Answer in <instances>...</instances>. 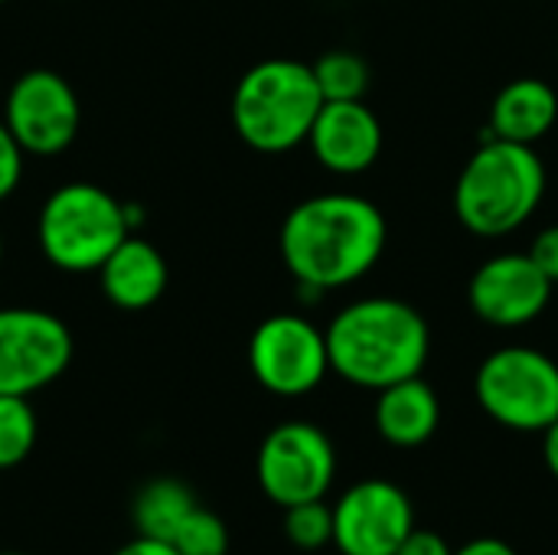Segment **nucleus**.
Here are the masks:
<instances>
[{
	"instance_id": "obj_1",
	"label": "nucleus",
	"mask_w": 558,
	"mask_h": 555,
	"mask_svg": "<svg viewBox=\"0 0 558 555\" xmlns=\"http://www.w3.org/2000/svg\"><path fill=\"white\" fill-rule=\"evenodd\" d=\"M386 249V219L353 193H324L298 203L281 226V258L311 291L360 281Z\"/></svg>"
},
{
	"instance_id": "obj_2",
	"label": "nucleus",
	"mask_w": 558,
	"mask_h": 555,
	"mask_svg": "<svg viewBox=\"0 0 558 555\" xmlns=\"http://www.w3.org/2000/svg\"><path fill=\"white\" fill-rule=\"evenodd\" d=\"M324 337L330 373L373 393L422 376L432 350L425 317L396 298H366L343 307Z\"/></svg>"
},
{
	"instance_id": "obj_3",
	"label": "nucleus",
	"mask_w": 558,
	"mask_h": 555,
	"mask_svg": "<svg viewBox=\"0 0 558 555\" xmlns=\"http://www.w3.org/2000/svg\"><path fill=\"white\" fill-rule=\"evenodd\" d=\"M546 167L530 144L487 137L464 164L454 186V213L474 236L517 232L543 203Z\"/></svg>"
},
{
	"instance_id": "obj_4",
	"label": "nucleus",
	"mask_w": 558,
	"mask_h": 555,
	"mask_svg": "<svg viewBox=\"0 0 558 555\" xmlns=\"http://www.w3.org/2000/svg\"><path fill=\"white\" fill-rule=\"evenodd\" d=\"M320 108L324 95L314 69L298 59H265L252 65L232 92L235 134L262 154L304 144Z\"/></svg>"
},
{
	"instance_id": "obj_5",
	"label": "nucleus",
	"mask_w": 558,
	"mask_h": 555,
	"mask_svg": "<svg viewBox=\"0 0 558 555\" xmlns=\"http://www.w3.org/2000/svg\"><path fill=\"white\" fill-rule=\"evenodd\" d=\"M131 236L124 203L95 183H65L46 196L36 239L43 255L72 275H88L105 265V258Z\"/></svg>"
},
{
	"instance_id": "obj_6",
	"label": "nucleus",
	"mask_w": 558,
	"mask_h": 555,
	"mask_svg": "<svg viewBox=\"0 0 558 555\" xmlns=\"http://www.w3.org/2000/svg\"><path fill=\"white\" fill-rule=\"evenodd\" d=\"M474 393L504 429L546 432L558 419V363L533 347H504L481 363Z\"/></svg>"
},
{
	"instance_id": "obj_7",
	"label": "nucleus",
	"mask_w": 558,
	"mask_h": 555,
	"mask_svg": "<svg viewBox=\"0 0 558 555\" xmlns=\"http://www.w3.org/2000/svg\"><path fill=\"white\" fill-rule=\"evenodd\" d=\"M262 494L284 507L324 500L337 478V451L324 429L311 422H284L271 429L255 461Z\"/></svg>"
},
{
	"instance_id": "obj_8",
	"label": "nucleus",
	"mask_w": 558,
	"mask_h": 555,
	"mask_svg": "<svg viewBox=\"0 0 558 555\" xmlns=\"http://www.w3.org/2000/svg\"><path fill=\"white\" fill-rule=\"evenodd\" d=\"M69 327L36 307H0V396H33L72 363Z\"/></svg>"
},
{
	"instance_id": "obj_9",
	"label": "nucleus",
	"mask_w": 558,
	"mask_h": 555,
	"mask_svg": "<svg viewBox=\"0 0 558 555\" xmlns=\"http://www.w3.org/2000/svg\"><path fill=\"white\" fill-rule=\"evenodd\" d=\"M248 366L262 389L294 399L314 393L330 373L327 337L307 317L275 314L248 340Z\"/></svg>"
},
{
	"instance_id": "obj_10",
	"label": "nucleus",
	"mask_w": 558,
	"mask_h": 555,
	"mask_svg": "<svg viewBox=\"0 0 558 555\" xmlns=\"http://www.w3.org/2000/svg\"><path fill=\"white\" fill-rule=\"evenodd\" d=\"M3 124L23 147V154H62L75 141L82 124L78 95L59 72L29 69L7 92Z\"/></svg>"
},
{
	"instance_id": "obj_11",
	"label": "nucleus",
	"mask_w": 558,
	"mask_h": 555,
	"mask_svg": "<svg viewBox=\"0 0 558 555\" xmlns=\"http://www.w3.org/2000/svg\"><path fill=\"white\" fill-rule=\"evenodd\" d=\"M412 530L409 494L383 478L353 484L333 507V546L340 555H396Z\"/></svg>"
},
{
	"instance_id": "obj_12",
	"label": "nucleus",
	"mask_w": 558,
	"mask_h": 555,
	"mask_svg": "<svg viewBox=\"0 0 558 555\" xmlns=\"http://www.w3.org/2000/svg\"><path fill=\"white\" fill-rule=\"evenodd\" d=\"M553 298V281L539 265L520 252L497 255L484 262L468 288L471 311L494 327H526L533 324Z\"/></svg>"
},
{
	"instance_id": "obj_13",
	"label": "nucleus",
	"mask_w": 558,
	"mask_h": 555,
	"mask_svg": "<svg viewBox=\"0 0 558 555\" xmlns=\"http://www.w3.org/2000/svg\"><path fill=\"white\" fill-rule=\"evenodd\" d=\"M314 157L343 177L363 173L379 160L383 124L366 101H324L317 121L307 134Z\"/></svg>"
},
{
	"instance_id": "obj_14",
	"label": "nucleus",
	"mask_w": 558,
	"mask_h": 555,
	"mask_svg": "<svg viewBox=\"0 0 558 555\" xmlns=\"http://www.w3.org/2000/svg\"><path fill=\"white\" fill-rule=\"evenodd\" d=\"M98 278H101L105 298L114 307H121V311H144V307L160 301V294L167 291V278L170 275H167L163 255L147 239L131 232L105 258V265L98 268Z\"/></svg>"
},
{
	"instance_id": "obj_15",
	"label": "nucleus",
	"mask_w": 558,
	"mask_h": 555,
	"mask_svg": "<svg viewBox=\"0 0 558 555\" xmlns=\"http://www.w3.org/2000/svg\"><path fill=\"white\" fill-rule=\"evenodd\" d=\"M441 422V402L422 376H409L379 389L376 399V429L396 448L425 445Z\"/></svg>"
},
{
	"instance_id": "obj_16",
	"label": "nucleus",
	"mask_w": 558,
	"mask_h": 555,
	"mask_svg": "<svg viewBox=\"0 0 558 555\" xmlns=\"http://www.w3.org/2000/svg\"><path fill=\"white\" fill-rule=\"evenodd\" d=\"M558 118L556 88L543 79H517L494 98L490 108V137L513 144H536L553 131Z\"/></svg>"
},
{
	"instance_id": "obj_17",
	"label": "nucleus",
	"mask_w": 558,
	"mask_h": 555,
	"mask_svg": "<svg viewBox=\"0 0 558 555\" xmlns=\"http://www.w3.org/2000/svg\"><path fill=\"white\" fill-rule=\"evenodd\" d=\"M196 497L186 484L173 481V478H157L150 484H144V491L134 500V527L137 536H150V540H163L173 543L177 530L183 527V520L196 510Z\"/></svg>"
},
{
	"instance_id": "obj_18",
	"label": "nucleus",
	"mask_w": 558,
	"mask_h": 555,
	"mask_svg": "<svg viewBox=\"0 0 558 555\" xmlns=\"http://www.w3.org/2000/svg\"><path fill=\"white\" fill-rule=\"evenodd\" d=\"M311 69L324 101H360L369 88V65L360 52L330 49Z\"/></svg>"
},
{
	"instance_id": "obj_19",
	"label": "nucleus",
	"mask_w": 558,
	"mask_h": 555,
	"mask_svg": "<svg viewBox=\"0 0 558 555\" xmlns=\"http://www.w3.org/2000/svg\"><path fill=\"white\" fill-rule=\"evenodd\" d=\"M36 445V412L26 396H0V471L20 468Z\"/></svg>"
},
{
	"instance_id": "obj_20",
	"label": "nucleus",
	"mask_w": 558,
	"mask_h": 555,
	"mask_svg": "<svg viewBox=\"0 0 558 555\" xmlns=\"http://www.w3.org/2000/svg\"><path fill=\"white\" fill-rule=\"evenodd\" d=\"M284 536L294 550L317 553L333 543V507L324 500H307L284 507Z\"/></svg>"
},
{
	"instance_id": "obj_21",
	"label": "nucleus",
	"mask_w": 558,
	"mask_h": 555,
	"mask_svg": "<svg viewBox=\"0 0 558 555\" xmlns=\"http://www.w3.org/2000/svg\"><path fill=\"white\" fill-rule=\"evenodd\" d=\"M173 546L180 555H229V530L213 510L196 507L177 530Z\"/></svg>"
},
{
	"instance_id": "obj_22",
	"label": "nucleus",
	"mask_w": 558,
	"mask_h": 555,
	"mask_svg": "<svg viewBox=\"0 0 558 555\" xmlns=\"http://www.w3.org/2000/svg\"><path fill=\"white\" fill-rule=\"evenodd\" d=\"M23 177V147L13 141L10 128L0 118V200H7Z\"/></svg>"
},
{
	"instance_id": "obj_23",
	"label": "nucleus",
	"mask_w": 558,
	"mask_h": 555,
	"mask_svg": "<svg viewBox=\"0 0 558 555\" xmlns=\"http://www.w3.org/2000/svg\"><path fill=\"white\" fill-rule=\"evenodd\" d=\"M530 258L539 265V272H543L553 285H558V226L543 229V232L533 239Z\"/></svg>"
},
{
	"instance_id": "obj_24",
	"label": "nucleus",
	"mask_w": 558,
	"mask_h": 555,
	"mask_svg": "<svg viewBox=\"0 0 558 555\" xmlns=\"http://www.w3.org/2000/svg\"><path fill=\"white\" fill-rule=\"evenodd\" d=\"M396 555H454V550L448 546V540L441 533H432V530H412L405 536V543L399 546Z\"/></svg>"
},
{
	"instance_id": "obj_25",
	"label": "nucleus",
	"mask_w": 558,
	"mask_h": 555,
	"mask_svg": "<svg viewBox=\"0 0 558 555\" xmlns=\"http://www.w3.org/2000/svg\"><path fill=\"white\" fill-rule=\"evenodd\" d=\"M114 555H180L173 543H163V540H150V536H137L131 543H124Z\"/></svg>"
},
{
	"instance_id": "obj_26",
	"label": "nucleus",
	"mask_w": 558,
	"mask_h": 555,
	"mask_svg": "<svg viewBox=\"0 0 558 555\" xmlns=\"http://www.w3.org/2000/svg\"><path fill=\"white\" fill-rule=\"evenodd\" d=\"M454 555H517V550L497 536H481V540H471L461 550H454Z\"/></svg>"
},
{
	"instance_id": "obj_27",
	"label": "nucleus",
	"mask_w": 558,
	"mask_h": 555,
	"mask_svg": "<svg viewBox=\"0 0 558 555\" xmlns=\"http://www.w3.org/2000/svg\"><path fill=\"white\" fill-rule=\"evenodd\" d=\"M543 461H546L549 474L558 481V419L543 432Z\"/></svg>"
},
{
	"instance_id": "obj_28",
	"label": "nucleus",
	"mask_w": 558,
	"mask_h": 555,
	"mask_svg": "<svg viewBox=\"0 0 558 555\" xmlns=\"http://www.w3.org/2000/svg\"><path fill=\"white\" fill-rule=\"evenodd\" d=\"M0 258H3V236H0Z\"/></svg>"
},
{
	"instance_id": "obj_29",
	"label": "nucleus",
	"mask_w": 558,
	"mask_h": 555,
	"mask_svg": "<svg viewBox=\"0 0 558 555\" xmlns=\"http://www.w3.org/2000/svg\"><path fill=\"white\" fill-rule=\"evenodd\" d=\"M0 555H23V553H0Z\"/></svg>"
},
{
	"instance_id": "obj_30",
	"label": "nucleus",
	"mask_w": 558,
	"mask_h": 555,
	"mask_svg": "<svg viewBox=\"0 0 558 555\" xmlns=\"http://www.w3.org/2000/svg\"><path fill=\"white\" fill-rule=\"evenodd\" d=\"M0 3H7V0H0Z\"/></svg>"
}]
</instances>
